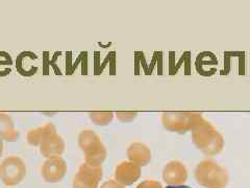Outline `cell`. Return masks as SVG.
<instances>
[{
    "instance_id": "6da1fadb",
    "label": "cell",
    "mask_w": 250,
    "mask_h": 188,
    "mask_svg": "<svg viewBox=\"0 0 250 188\" xmlns=\"http://www.w3.org/2000/svg\"><path fill=\"white\" fill-rule=\"evenodd\" d=\"M26 164L18 156H9L0 163V179L4 185L20 184L26 177Z\"/></svg>"
},
{
    "instance_id": "7a4b0ae2",
    "label": "cell",
    "mask_w": 250,
    "mask_h": 188,
    "mask_svg": "<svg viewBox=\"0 0 250 188\" xmlns=\"http://www.w3.org/2000/svg\"><path fill=\"white\" fill-rule=\"evenodd\" d=\"M67 172V163L61 156L47 158L41 167V175L46 182L58 183L64 179Z\"/></svg>"
},
{
    "instance_id": "ba28073f",
    "label": "cell",
    "mask_w": 250,
    "mask_h": 188,
    "mask_svg": "<svg viewBox=\"0 0 250 188\" xmlns=\"http://www.w3.org/2000/svg\"><path fill=\"white\" fill-rule=\"evenodd\" d=\"M13 60L10 53L0 51V76H6L11 73Z\"/></svg>"
},
{
    "instance_id": "8992f818",
    "label": "cell",
    "mask_w": 250,
    "mask_h": 188,
    "mask_svg": "<svg viewBox=\"0 0 250 188\" xmlns=\"http://www.w3.org/2000/svg\"><path fill=\"white\" fill-rule=\"evenodd\" d=\"M19 136L20 133L16 129L12 117L6 113H0V138L7 142H15Z\"/></svg>"
},
{
    "instance_id": "8fae6325",
    "label": "cell",
    "mask_w": 250,
    "mask_h": 188,
    "mask_svg": "<svg viewBox=\"0 0 250 188\" xmlns=\"http://www.w3.org/2000/svg\"><path fill=\"white\" fill-rule=\"evenodd\" d=\"M9 188H13V187H9Z\"/></svg>"
},
{
    "instance_id": "277c9868",
    "label": "cell",
    "mask_w": 250,
    "mask_h": 188,
    "mask_svg": "<svg viewBox=\"0 0 250 188\" xmlns=\"http://www.w3.org/2000/svg\"><path fill=\"white\" fill-rule=\"evenodd\" d=\"M38 56L34 52L24 51L20 53L17 61H16V67L20 74L24 76H31L38 71Z\"/></svg>"
},
{
    "instance_id": "52a82bcc",
    "label": "cell",
    "mask_w": 250,
    "mask_h": 188,
    "mask_svg": "<svg viewBox=\"0 0 250 188\" xmlns=\"http://www.w3.org/2000/svg\"><path fill=\"white\" fill-rule=\"evenodd\" d=\"M52 133H57V128L53 123L48 122L42 125V127H39L28 131L26 135L27 142L33 146H39L42 142V140L46 136L52 134Z\"/></svg>"
},
{
    "instance_id": "9c48e42d",
    "label": "cell",
    "mask_w": 250,
    "mask_h": 188,
    "mask_svg": "<svg viewBox=\"0 0 250 188\" xmlns=\"http://www.w3.org/2000/svg\"><path fill=\"white\" fill-rule=\"evenodd\" d=\"M165 188H192V187L187 186V185H170V186H167Z\"/></svg>"
},
{
    "instance_id": "5b68a950",
    "label": "cell",
    "mask_w": 250,
    "mask_h": 188,
    "mask_svg": "<svg viewBox=\"0 0 250 188\" xmlns=\"http://www.w3.org/2000/svg\"><path fill=\"white\" fill-rule=\"evenodd\" d=\"M195 66H196V70L199 74L203 76L213 75L217 70L218 60L214 53L206 51L198 54Z\"/></svg>"
},
{
    "instance_id": "30bf717a",
    "label": "cell",
    "mask_w": 250,
    "mask_h": 188,
    "mask_svg": "<svg viewBox=\"0 0 250 188\" xmlns=\"http://www.w3.org/2000/svg\"><path fill=\"white\" fill-rule=\"evenodd\" d=\"M3 150H4V145H3V140L0 138V157H1L2 153H3Z\"/></svg>"
},
{
    "instance_id": "3957f363",
    "label": "cell",
    "mask_w": 250,
    "mask_h": 188,
    "mask_svg": "<svg viewBox=\"0 0 250 188\" xmlns=\"http://www.w3.org/2000/svg\"><path fill=\"white\" fill-rule=\"evenodd\" d=\"M65 140L60 134H58V132L46 136L39 145L40 154L43 157H46V159L50 158V157L62 156L65 152Z\"/></svg>"
}]
</instances>
